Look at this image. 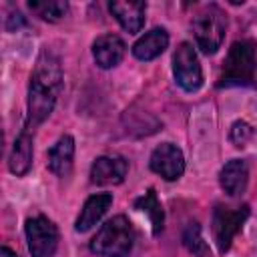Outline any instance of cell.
<instances>
[{"mask_svg":"<svg viewBox=\"0 0 257 257\" xmlns=\"http://www.w3.org/2000/svg\"><path fill=\"white\" fill-rule=\"evenodd\" d=\"M124 42L116 34H104L98 36L92 44V56L100 68H112L116 66L124 56Z\"/></svg>","mask_w":257,"mask_h":257,"instance_id":"30bf717a","label":"cell"},{"mask_svg":"<svg viewBox=\"0 0 257 257\" xmlns=\"http://www.w3.org/2000/svg\"><path fill=\"white\" fill-rule=\"evenodd\" d=\"M30 167H32V137L28 131H22L12 145V151L8 157V169L20 177V175H26Z\"/></svg>","mask_w":257,"mask_h":257,"instance_id":"2e32d148","label":"cell"},{"mask_svg":"<svg viewBox=\"0 0 257 257\" xmlns=\"http://www.w3.org/2000/svg\"><path fill=\"white\" fill-rule=\"evenodd\" d=\"M173 72L179 86L187 92H195L203 84V70L193 44L181 42L173 54Z\"/></svg>","mask_w":257,"mask_h":257,"instance_id":"8992f818","label":"cell"},{"mask_svg":"<svg viewBox=\"0 0 257 257\" xmlns=\"http://www.w3.org/2000/svg\"><path fill=\"white\" fill-rule=\"evenodd\" d=\"M0 257H18V255H16L10 247H6V245H4V247L0 249Z\"/></svg>","mask_w":257,"mask_h":257,"instance_id":"44dd1931","label":"cell"},{"mask_svg":"<svg viewBox=\"0 0 257 257\" xmlns=\"http://www.w3.org/2000/svg\"><path fill=\"white\" fill-rule=\"evenodd\" d=\"M257 66V44L249 38L231 44L229 54L223 62V70L217 86H251L255 80Z\"/></svg>","mask_w":257,"mask_h":257,"instance_id":"6da1fadb","label":"cell"},{"mask_svg":"<svg viewBox=\"0 0 257 257\" xmlns=\"http://www.w3.org/2000/svg\"><path fill=\"white\" fill-rule=\"evenodd\" d=\"M108 10L126 32L131 34L141 32L145 24V12H147L145 2H110Z\"/></svg>","mask_w":257,"mask_h":257,"instance_id":"8fae6325","label":"cell"},{"mask_svg":"<svg viewBox=\"0 0 257 257\" xmlns=\"http://www.w3.org/2000/svg\"><path fill=\"white\" fill-rule=\"evenodd\" d=\"M167 46H169V34H167V30L165 28H153V30L145 32L133 44V54L139 60H153L161 52H165Z\"/></svg>","mask_w":257,"mask_h":257,"instance_id":"5bb4252c","label":"cell"},{"mask_svg":"<svg viewBox=\"0 0 257 257\" xmlns=\"http://www.w3.org/2000/svg\"><path fill=\"white\" fill-rule=\"evenodd\" d=\"M128 163L122 157H98L90 167V181L94 185H118L124 181Z\"/></svg>","mask_w":257,"mask_h":257,"instance_id":"9c48e42d","label":"cell"},{"mask_svg":"<svg viewBox=\"0 0 257 257\" xmlns=\"http://www.w3.org/2000/svg\"><path fill=\"white\" fill-rule=\"evenodd\" d=\"M72 159H74V139L70 135H64L48 151V169L56 177H66L72 169Z\"/></svg>","mask_w":257,"mask_h":257,"instance_id":"9a60e30c","label":"cell"},{"mask_svg":"<svg viewBox=\"0 0 257 257\" xmlns=\"http://www.w3.org/2000/svg\"><path fill=\"white\" fill-rule=\"evenodd\" d=\"M58 90H60V84L42 80L38 76L30 78V86H28V122L32 126H36L44 118H48V114L54 108Z\"/></svg>","mask_w":257,"mask_h":257,"instance_id":"52a82bcc","label":"cell"},{"mask_svg":"<svg viewBox=\"0 0 257 257\" xmlns=\"http://www.w3.org/2000/svg\"><path fill=\"white\" fill-rule=\"evenodd\" d=\"M135 245V229L124 215L108 219L90 241V251L100 257H124Z\"/></svg>","mask_w":257,"mask_h":257,"instance_id":"7a4b0ae2","label":"cell"},{"mask_svg":"<svg viewBox=\"0 0 257 257\" xmlns=\"http://www.w3.org/2000/svg\"><path fill=\"white\" fill-rule=\"evenodd\" d=\"M151 169L161 175L163 179L167 181H177L183 171H185V159H183V153L177 145L173 143H163L159 145L153 155H151V161H149Z\"/></svg>","mask_w":257,"mask_h":257,"instance_id":"ba28073f","label":"cell"},{"mask_svg":"<svg viewBox=\"0 0 257 257\" xmlns=\"http://www.w3.org/2000/svg\"><path fill=\"white\" fill-rule=\"evenodd\" d=\"M110 203H112V195L110 193H96V195L88 197L86 203L82 205V211H80V215L76 219L74 229L78 233H84V231L92 229L102 219V215L108 211Z\"/></svg>","mask_w":257,"mask_h":257,"instance_id":"7c38bea8","label":"cell"},{"mask_svg":"<svg viewBox=\"0 0 257 257\" xmlns=\"http://www.w3.org/2000/svg\"><path fill=\"white\" fill-rule=\"evenodd\" d=\"M225 28H227V20L219 6L211 4L203 8L193 20V34L197 46L205 54H215L225 38Z\"/></svg>","mask_w":257,"mask_h":257,"instance_id":"3957f363","label":"cell"},{"mask_svg":"<svg viewBox=\"0 0 257 257\" xmlns=\"http://www.w3.org/2000/svg\"><path fill=\"white\" fill-rule=\"evenodd\" d=\"M28 8L38 14L42 20H48V22H56L60 20L62 16H66L68 12V4L62 2V0H42V2H28Z\"/></svg>","mask_w":257,"mask_h":257,"instance_id":"d6986e66","label":"cell"},{"mask_svg":"<svg viewBox=\"0 0 257 257\" xmlns=\"http://www.w3.org/2000/svg\"><path fill=\"white\" fill-rule=\"evenodd\" d=\"M249 217V207H225L217 205L213 211V239L217 243V249L225 253L231 247L233 237L241 231L245 219Z\"/></svg>","mask_w":257,"mask_h":257,"instance_id":"277c9868","label":"cell"},{"mask_svg":"<svg viewBox=\"0 0 257 257\" xmlns=\"http://www.w3.org/2000/svg\"><path fill=\"white\" fill-rule=\"evenodd\" d=\"M251 135H253V128H251L245 120H237V122H233V126H231L229 139H231V143H233L235 147H245V145L249 143Z\"/></svg>","mask_w":257,"mask_h":257,"instance_id":"ffe728a7","label":"cell"},{"mask_svg":"<svg viewBox=\"0 0 257 257\" xmlns=\"http://www.w3.org/2000/svg\"><path fill=\"white\" fill-rule=\"evenodd\" d=\"M247 181H249V169H247V163L241 159H233L225 163V167L221 169V175H219L221 189L231 197H239L247 189Z\"/></svg>","mask_w":257,"mask_h":257,"instance_id":"4fadbf2b","label":"cell"},{"mask_svg":"<svg viewBox=\"0 0 257 257\" xmlns=\"http://www.w3.org/2000/svg\"><path fill=\"white\" fill-rule=\"evenodd\" d=\"M135 207L149 215V221L153 225V235H159L163 231V225H165V211H163V207L157 199L155 189H149L143 197H139L135 201Z\"/></svg>","mask_w":257,"mask_h":257,"instance_id":"e0dca14e","label":"cell"},{"mask_svg":"<svg viewBox=\"0 0 257 257\" xmlns=\"http://www.w3.org/2000/svg\"><path fill=\"white\" fill-rule=\"evenodd\" d=\"M26 239L32 257H52L58 247V229L44 215H36L26 221Z\"/></svg>","mask_w":257,"mask_h":257,"instance_id":"5b68a950","label":"cell"},{"mask_svg":"<svg viewBox=\"0 0 257 257\" xmlns=\"http://www.w3.org/2000/svg\"><path fill=\"white\" fill-rule=\"evenodd\" d=\"M185 249L195 255V257H211V251L207 247V243L203 241V235H201V227L199 223H187L185 231H183V237H181Z\"/></svg>","mask_w":257,"mask_h":257,"instance_id":"ac0fdd59","label":"cell"}]
</instances>
